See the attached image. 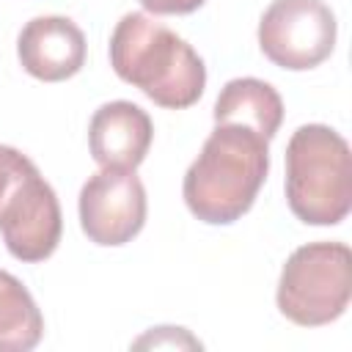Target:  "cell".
<instances>
[{
    "instance_id": "277c9868",
    "label": "cell",
    "mask_w": 352,
    "mask_h": 352,
    "mask_svg": "<svg viewBox=\"0 0 352 352\" xmlns=\"http://www.w3.org/2000/svg\"><path fill=\"white\" fill-rule=\"evenodd\" d=\"M352 297V253L344 242H308L297 248L278 280V311L300 327L336 322Z\"/></svg>"
},
{
    "instance_id": "ba28073f",
    "label": "cell",
    "mask_w": 352,
    "mask_h": 352,
    "mask_svg": "<svg viewBox=\"0 0 352 352\" xmlns=\"http://www.w3.org/2000/svg\"><path fill=\"white\" fill-rule=\"evenodd\" d=\"M22 69L44 82L74 77L85 63V36L69 16H36L16 38Z\"/></svg>"
},
{
    "instance_id": "6da1fadb",
    "label": "cell",
    "mask_w": 352,
    "mask_h": 352,
    "mask_svg": "<svg viewBox=\"0 0 352 352\" xmlns=\"http://www.w3.org/2000/svg\"><path fill=\"white\" fill-rule=\"evenodd\" d=\"M267 170V138L245 124H217L184 173V204L201 223H236L253 206Z\"/></svg>"
},
{
    "instance_id": "30bf717a",
    "label": "cell",
    "mask_w": 352,
    "mask_h": 352,
    "mask_svg": "<svg viewBox=\"0 0 352 352\" xmlns=\"http://www.w3.org/2000/svg\"><path fill=\"white\" fill-rule=\"evenodd\" d=\"M212 116L214 124H245L272 140L283 121V99L258 77H236L223 85Z\"/></svg>"
},
{
    "instance_id": "5b68a950",
    "label": "cell",
    "mask_w": 352,
    "mask_h": 352,
    "mask_svg": "<svg viewBox=\"0 0 352 352\" xmlns=\"http://www.w3.org/2000/svg\"><path fill=\"white\" fill-rule=\"evenodd\" d=\"M336 14L324 0H272L258 19V47L280 69L305 72L330 58Z\"/></svg>"
},
{
    "instance_id": "8fae6325",
    "label": "cell",
    "mask_w": 352,
    "mask_h": 352,
    "mask_svg": "<svg viewBox=\"0 0 352 352\" xmlns=\"http://www.w3.org/2000/svg\"><path fill=\"white\" fill-rule=\"evenodd\" d=\"M44 336V316L19 278L0 270V352H30Z\"/></svg>"
},
{
    "instance_id": "7c38bea8",
    "label": "cell",
    "mask_w": 352,
    "mask_h": 352,
    "mask_svg": "<svg viewBox=\"0 0 352 352\" xmlns=\"http://www.w3.org/2000/svg\"><path fill=\"white\" fill-rule=\"evenodd\" d=\"M30 165H33V160L25 157L19 148L0 143V204H3L6 192L11 190V184H14Z\"/></svg>"
},
{
    "instance_id": "4fadbf2b",
    "label": "cell",
    "mask_w": 352,
    "mask_h": 352,
    "mask_svg": "<svg viewBox=\"0 0 352 352\" xmlns=\"http://www.w3.org/2000/svg\"><path fill=\"white\" fill-rule=\"evenodd\" d=\"M135 346H201V341L184 327H151V333L138 338Z\"/></svg>"
},
{
    "instance_id": "52a82bcc",
    "label": "cell",
    "mask_w": 352,
    "mask_h": 352,
    "mask_svg": "<svg viewBox=\"0 0 352 352\" xmlns=\"http://www.w3.org/2000/svg\"><path fill=\"white\" fill-rule=\"evenodd\" d=\"M80 228L102 248L132 242L146 223V187L135 168H102L80 190Z\"/></svg>"
},
{
    "instance_id": "3957f363",
    "label": "cell",
    "mask_w": 352,
    "mask_h": 352,
    "mask_svg": "<svg viewBox=\"0 0 352 352\" xmlns=\"http://www.w3.org/2000/svg\"><path fill=\"white\" fill-rule=\"evenodd\" d=\"M286 204L305 226H338L352 209V154L327 124H302L286 143Z\"/></svg>"
},
{
    "instance_id": "9c48e42d",
    "label": "cell",
    "mask_w": 352,
    "mask_h": 352,
    "mask_svg": "<svg viewBox=\"0 0 352 352\" xmlns=\"http://www.w3.org/2000/svg\"><path fill=\"white\" fill-rule=\"evenodd\" d=\"M154 140L148 113L126 99L104 102L88 124V148L102 168H138Z\"/></svg>"
},
{
    "instance_id": "5bb4252c",
    "label": "cell",
    "mask_w": 352,
    "mask_h": 352,
    "mask_svg": "<svg viewBox=\"0 0 352 352\" xmlns=\"http://www.w3.org/2000/svg\"><path fill=\"white\" fill-rule=\"evenodd\" d=\"M206 0H140V6L157 16H168V14H192L204 6Z\"/></svg>"
},
{
    "instance_id": "7a4b0ae2",
    "label": "cell",
    "mask_w": 352,
    "mask_h": 352,
    "mask_svg": "<svg viewBox=\"0 0 352 352\" xmlns=\"http://www.w3.org/2000/svg\"><path fill=\"white\" fill-rule=\"evenodd\" d=\"M110 66L124 82L168 110L195 104L206 88L201 55L170 28L140 11L118 19L110 36Z\"/></svg>"
},
{
    "instance_id": "8992f818",
    "label": "cell",
    "mask_w": 352,
    "mask_h": 352,
    "mask_svg": "<svg viewBox=\"0 0 352 352\" xmlns=\"http://www.w3.org/2000/svg\"><path fill=\"white\" fill-rule=\"evenodd\" d=\"M60 231L63 217L58 195L38 168L30 165L0 204V236L6 250L25 264L44 261L55 253Z\"/></svg>"
}]
</instances>
